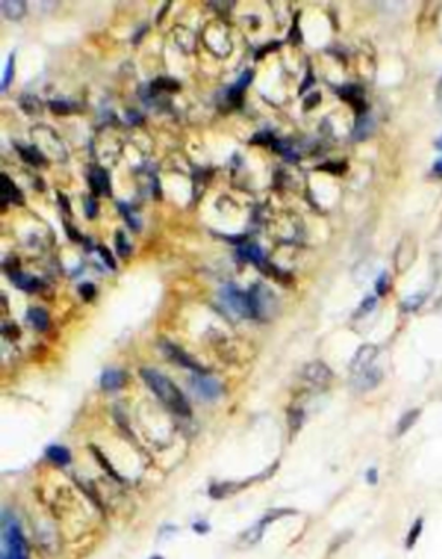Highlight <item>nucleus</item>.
Returning a JSON list of instances; mask_svg holds the SVG:
<instances>
[{
  "instance_id": "20",
  "label": "nucleus",
  "mask_w": 442,
  "mask_h": 559,
  "mask_svg": "<svg viewBox=\"0 0 442 559\" xmlns=\"http://www.w3.org/2000/svg\"><path fill=\"white\" fill-rule=\"evenodd\" d=\"M26 319H28V322H30L31 326H33L35 329H38V331H45L48 327V322H50L48 321L47 312L43 309H36V307L35 309L28 310V317Z\"/></svg>"
},
{
  "instance_id": "5",
  "label": "nucleus",
  "mask_w": 442,
  "mask_h": 559,
  "mask_svg": "<svg viewBox=\"0 0 442 559\" xmlns=\"http://www.w3.org/2000/svg\"><path fill=\"white\" fill-rule=\"evenodd\" d=\"M190 381H192V388L204 400H216L218 396L221 395L220 381L214 379L213 376H209L208 372H204V374H194V378Z\"/></svg>"
},
{
  "instance_id": "25",
  "label": "nucleus",
  "mask_w": 442,
  "mask_h": 559,
  "mask_svg": "<svg viewBox=\"0 0 442 559\" xmlns=\"http://www.w3.org/2000/svg\"><path fill=\"white\" fill-rule=\"evenodd\" d=\"M116 248H117V253H119V257H128V255L132 253V246H130L127 236H124L121 230L116 234Z\"/></svg>"
},
{
  "instance_id": "34",
  "label": "nucleus",
  "mask_w": 442,
  "mask_h": 559,
  "mask_svg": "<svg viewBox=\"0 0 442 559\" xmlns=\"http://www.w3.org/2000/svg\"><path fill=\"white\" fill-rule=\"evenodd\" d=\"M97 249H99V253H100V257H102V260L105 262V265L111 267V269H116V262H114V258H112L111 251L105 248V246H97Z\"/></svg>"
},
{
  "instance_id": "4",
  "label": "nucleus",
  "mask_w": 442,
  "mask_h": 559,
  "mask_svg": "<svg viewBox=\"0 0 442 559\" xmlns=\"http://www.w3.org/2000/svg\"><path fill=\"white\" fill-rule=\"evenodd\" d=\"M223 298H225L226 305L233 312H237L238 315H242V317H256V310H254L252 299H250L249 293H244V291L237 289L233 286H226L223 289Z\"/></svg>"
},
{
  "instance_id": "28",
  "label": "nucleus",
  "mask_w": 442,
  "mask_h": 559,
  "mask_svg": "<svg viewBox=\"0 0 442 559\" xmlns=\"http://www.w3.org/2000/svg\"><path fill=\"white\" fill-rule=\"evenodd\" d=\"M92 450H93V455H95V459H97V461H99V463H100V464H102V468L105 469V471H107V473H109V475H111L112 478H116V480H117V481H123V480H121V476H119V475H117V473L114 471V469H112V468H111V466H109V464H107V461H105V457L102 455V452H100V450H99V448H95V447H92Z\"/></svg>"
},
{
  "instance_id": "45",
  "label": "nucleus",
  "mask_w": 442,
  "mask_h": 559,
  "mask_svg": "<svg viewBox=\"0 0 442 559\" xmlns=\"http://www.w3.org/2000/svg\"><path fill=\"white\" fill-rule=\"evenodd\" d=\"M435 147H437V149H440V151H442V135L435 140Z\"/></svg>"
},
{
  "instance_id": "46",
  "label": "nucleus",
  "mask_w": 442,
  "mask_h": 559,
  "mask_svg": "<svg viewBox=\"0 0 442 559\" xmlns=\"http://www.w3.org/2000/svg\"><path fill=\"white\" fill-rule=\"evenodd\" d=\"M154 559H161V557H154Z\"/></svg>"
},
{
  "instance_id": "24",
  "label": "nucleus",
  "mask_w": 442,
  "mask_h": 559,
  "mask_svg": "<svg viewBox=\"0 0 442 559\" xmlns=\"http://www.w3.org/2000/svg\"><path fill=\"white\" fill-rule=\"evenodd\" d=\"M423 301H425V293H416V294H413V296H408L404 299L403 309L408 312H415L423 305Z\"/></svg>"
},
{
  "instance_id": "29",
  "label": "nucleus",
  "mask_w": 442,
  "mask_h": 559,
  "mask_svg": "<svg viewBox=\"0 0 442 559\" xmlns=\"http://www.w3.org/2000/svg\"><path fill=\"white\" fill-rule=\"evenodd\" d=\"M252 144H259V145H273L275 144V137L271 135L270 132H258L256 135L250 139Z\"/></svg>"
},
{
  "instance_id": "12",
  "label": "nucleus",
  "mask_w": 442,
  "mask_h": 559,
  "mask_svg": "<svg viewBox=\"0 0 442 559\" xmlns=\"http://www.w3.org/2000/svg\"><path fill=\"white\" fill-rule=\"evenodd\" d=\"M380 381H382V371H380L378 367H371V369L354 376V386L358 388L359 391H368V390H373Z\"/></svg>"
},
{
  "instance_id": "44",
  "label": "nucleus",
  "mask_w": 442,
  "mask_h": 559,
  "mask_svg": "<svg viewBox=\"0 0 442 559\" xmlns=\"http://www.w3.org/2000/svg\"><path fill=\"white\" fill-rule=\"evenodd\" d=\"M432 170H433V173H437V175H442V158H439V160L433 163Z\"/></svg>"
},
{
  "instance_id": "37",
  "label": "nucleus",
  "mask_w": 442,
  "mask_h": 559,
  "mask_svg": "<svg viewBox=\"0 0 442 559\" xmlns=\"http://www.w3.org/2000/svg\"><path fill=\"white\" fill-rule=\"evenodd\" d=\"M80 294H82L87 301H90V299L95 296V286L90 284V282H85V284L80 286Z\"/></svg>"
},
{
  "instance_id": "36",
  "label": "nucleus",
  "mask_w": 442,
  "mask_h": 559,
  "mask_svg": "<svg viewBox=\"0 0 442 559\" xmlns=\"http://www.w3.org/2000/svg\"><path fill=\"white\" fill-rule=\"evenodd\" d=\"M97 210H99V206H97L95 197H87V202H85V212H87V217L88 218H95L97 217Z\"/></svg>"
},
{
  "instance_id": "31",
  "label": "nucleus",
  "mask_w": 442,
  "mask_h": 559,
  "mask_svg": "<svg viewBox=\"0 0 442 559\" xmlns=\"http://www.w3.org/2000/svg\"><path fill=\"white\" fill-rule=\"evenodd\" d=\"M252 76H254V73H252V71H245V73H242L240 78L237 80V83H235L233 87L237 88V90L244 92L245 88L249 87V83L252 82Z\"/></svg>"
},
{
  "instance_id": "21",
  "label": "nucleus",
  "mask_w": 442,
  "mask_h": 559,
  "mask_svg": "<svg viewBox=\"0 0 442 559\" xmlns=\"http://www.w3.org/2000/svg\"><path fill=\"white\" fill-rule=\"evenodd\" d=\"M371 130H373V120L370 116H366V115L358 116V121H356V127H354V139L356 140L366 139L371 133Z\"/></svg>"
},
{
  "instance_id": "35",
  "label": "nucleus",
  "mask_w": 442,
  "mask_h": 559,
  "mask_svg": "<svg viewBox=\"0 0 442 559\" xmlns=\"http://www.w3.org/2000/svg\"><path fill=\"white\" fill-rule=\"evenodd\" d=\"M346 163H327V165H322L320 167V170H327V172L334 173V175H340L342 172H346Z\"/></svg>"
},
{
  "instance_id": "14",
  "label": "nucleus",
  "mask_w": 442,
  "mask_h": 559,
  "mask_svg": "<svg viewBox=\"0 0 442 559\" xmlns=\"http://www.w3.org/2000/svg\"><path fill=\"white\" fill-rule=\"evenodd\" d=\"M16 151L28 165H33V167H45L47 165L45 155L36 145H16Z\"/></svg>"
},
{
  "instance_id": "15",
  "label": "nucleus",
  "mask_w": 442,
  "mask_h": 559,
  "mask_svg": "<svg viewBox=\"0 0 442 559\" xmlns=\"http://www.w3.org/2000/svg\"><path fill=\"white\" fill-rule=\"evenodd\" d=\"M127 381V376L124 372L117 371V369H107L100 378V386L104 388L105 391H114L117 388H121Z\"/></svg>"
},
{
  "instance_id": "3",
  "label": "nucleus",
  "mask_w": 442,
  "mask_h": 559,
  "mask_svg": "<svg viewBox=\"0 0 442 559\" xmlns=\"http://www.w3.org/2000/svg\"><path fill=\"white\" fill-rule=\"evenodd\" d=\"M416 257H418V242H416L415 236H411V234H406V236H404L399 241V244H397V249H396V255H394L396 270L399 274L406 272L409 267L415 263Z\"/></svg>"
},
{
  "instance_id": "19",
  "label": "nucleus",
  "mask_w": 442,
  "mask_h": 559,
  "mask_svg": "<svg viewBox=\"0 0 442 559\" xmlns=\"http://www.w3.org/2000/svg\"><path fill=\"white\" fill-rule=\"evenodd\" d=\"M421 414L420 409H411V411L404 412L403 417L399 419V423H397V429H396V435L397 436H403L406 435V433L409 431V429L413 428V424L418 421V417Z\"/></svg>"
},
{
  "instance_id": "22",
  "label": "nucleus",
  "mask_w": 442,
  "mask_h": 559,
  "mask_svg": "<svg viewBox=\"0 0 442 559\" xmlns=\"http://www.w3.org/2000/svg\"><path fill=\"white\" fill-rule=\"evenodd\" d=\"M152 90H159V92H176L180 88V83L175 82L173 78H168V76H159L154 83H151Z\"/></svg>"
},
{
  "instance_id": "13",
  "label": "nucleus",
  "mask_w": 442,
  "mask_h": 559,
  "mask_svg": "<svg viewBox=\"0 0 442 559\" xmlns=\"http://www.w3.org/2000/svg\"><path fill=\"white\" fill-rule=\"evenodd\" d=\"M238 255H240L242 260L254 263V265H258L259 269H263V270L266 269L268 262H266V258H265V253H263L259 246L249 244V242H247V244H242L240 248H238Z\"/></svg>"
},
{
  "instance_id": "6",
  "label": "nucleus",
  "mask_w": 442,
  "mask_h": 559,
  "mask_svg": "<svg viewBox=\"0 0 442 559\" xmlns=\"http://www.w3.org/2000/svg\"><path fill=\"white\" fill-rule=\"evenodd\" d=\"M161 346H163V350H164L166 357L171 359L173 362L178 364V366L186 367V369L194 371V372H196V374H204V372H206V371L202 369V367L196 362V360H194L192 357H190V355H186L185 351L181 350V348H178L176 345H173V343H169V341H163V343H161Z\"/></svg>"
},
{
  "instance_id": "10",
  "label": "nucleus",
  "mask_w": 442,
  "mask_h": 559,
  "mask_svg": "<svg viewBox=\"0 0 442 559\" xmlns=\"http://www.w3.org/2000/svg\"><path fill=\"white\" fill-rule=\"evenodd\" d=\"M88 182H90L93 194H97V196H109L111 194V180H109V175L104 168H93L90 177H88Z\"/></svg>"
},
{
  "instance_id": "32",
  "label": "nucleus",
  "mask_w": 442,
  "mask_h": 559,
  "mask_svg": "<svg viewBox=\"0 0 442 559\" xmlns=\"http://www.w3.org/2000/svg\"><path fill=\"white\" fill-rule=\"evenodd\" d=\"M117 208H119V212L123 213V217L128 220L130 227H133V229H139V225H140V224H139V222H137V220H133V215H132V212H130V208H128L127 205H124V202H117Z\"/></svg>"
},
{
  "instance_id": "40",
  "label": "nucleus",
  "mask_w": 442,
  "mask_h": 559,
  "mask_svg": "<svg viewBox=\"0 0 442 559\" xmlns=\"http://www.w3.org/2000/svg\"><path fill=\"white\" fill-rule=\"evenodd\" d=\"M435 100H437V108L442 111V76H440L439 83H437V88H435Z\"/></svg>"
},
{
  "instance_id": "43",
  "label": "nucleus",
  "mask_w": 442,
  "mask_h": 559,
  "mask_svg": "<svg viewBox=\"0 0 442 559\" xmlns=\"http://www.w3.org/2000/svg\"><path fill=\"white\" fill-rule=\"evenodd\" d=\"M289 38L292 40V42H295V43L301 40V33H299V30H297V23L294 24V30H292L290 33H289Z\"/></svg>"
},
{
  "instance_id": "18",
  "label": "nucleus",
  "mask_w": 442,
  "mask_h": 559,
  "mask_svg": "<svg viewBox=\"0 0 442 559\" xmlns=\"http://www.w3.org/2000/svg\"><path fill=\"white\" fill-rule=\"evenodd\" d=\"M0 7H2L4 16L12 19V21L21 19L24 16V12H26V4L19 2V0H14V2H7V0H4V2L0 4Z\"/></svg>"
},
{
  "instance_id": "8",
  "label": "nucleus",
  "mask_w": 442,
  "mask_h": 559,
  "mask_svg": "<svg viewBox=\"0 0 442 559\" xmlns=\"http://www.w3.org/2000/svg\"><path fill=\"white\" fill-rule=\"evenodd\" d=\"M302 376L304 379H307L311 384H316V386H323V384H327L332 379V372L323 362L307 364L302 371Z\"/></svg>"
},
{
  "instance_id": "11",
  "label": "nucleus",
  "mask_w": 442,
  "mask_h": 559,
  "mask_svg": "<svg viewBox=\"0 0 442 559\" xmlns=\"http://www.w3.org/2000/svg\"><path fill=\"white\" fill-rule=\"evenodd\" d=\"M0 182H2V202L4 206L9 205V202H12V205H23L24 197L21 194V190L18 189V185L12 182L9 177L6 175V173H2L0 175Z\"/></svg>"
},
{
  "instance_id": "9",
  "label": "nucleus",
  "mask_w": 442,
  "mask_h": 559,
  "mask_svg": "<svg viewBox=\"0 0 442 559\" xmlns=\"http://www.w3.org/2000/svg\"><path fill=\"white\" fill-rule=\"evenodd\" d=\"M339 94L344 100H347V103L354 108V111L358 113L359 116L364 115V111H366V103H364L363 90H361L359 87H356V85H347V87L340 88Z\"/></svg>"
},
{
  "instance_id": "27",
  "label": "nucleus",
  "mask_w": 442,
  "mask_h": 559,
  "mask_svg": "<svg viewBox=\"0 0 442 559\" xmlns=\"http://www.w3.org/2000/svg\"><path fill=\"white\" fill-rule=\"evenodd\" d=\"M48 106H50V111L55 113V115H70V113L75 111V108L70 103H64V100H52V103H48Z\"/></svg>"
},
{
  "instance_id": "1",
  "label": "nucleus",
  "mask_w": 442,
  "mask_h": 559,
  "mask_svg": "<svg viewBox=\"0 0 442 559\" xmlns=\"http://www.w3.org/2000/svg\"><path fill=\"white\" fill-rule=\"evenodd\" d=\"M140 374H142V378H144L145 384H147V386L156 393L157 398H159L166 407L171 409L175 414L190 416L188 402H186L183 393L178 390L171 379L166 378L164 374L157 372L156 369H149V367L142 369Z\"/></svg>"
},
{
  "instance_id": "42",
  "label": "nucleus",
  "mask_w": 442,
  "mask_h": 559,
  "mask_svg": "<svg viewBox=\"0 0 442 559\" xmlns=\"http://www.w3.org/2000/svg\"><path fill=\"white\" fill-rule=\"evenodd\" d=\"M66 230H68V236H70V237L73 239V241H83V237H82V236H80V234H78V232H76V230H75V229H73V227H70V225H66Z\"/></svg>"
},
{
  "instance_id": "33",
  "label": "nucleus",
  "mask_w": 442,
  "mask_h": 559,
  "mask_svg": "<svg viewBox=\"0 0 442 559\" xmlns=\"http://www.w3.org/2000/svg\"><path fill=\"white\" fill-rule=\"evenodd\" d=\"M387 291H389V275L384 272L378 279H376V293H378L380 296H384V294H387Z\"/></svg>"
},
{
  "instance_id": "17",
  "label": "nucleus",
  "mask_w": 442,
  "mask_h": 559,
  "mask_svg": "<svg viewBox=\"0 0 442 559\" xmlns=\"http://www.w3.org/2000/svg\"><path fill=\"white\" fill-rule=\"evenodd\" d=\"M47 457L57 466H68L71 463V453L66 447L62 445H50L45 450Z\"/></svg>"
},
{
  "instance_id": "16",
  "label": "nucleus",
  "mask_w": 442,
  "mask_h": 559,
  "mask_svg": "<svg viewBox=\"0 0 442 559\" xmlns=\"http://www.w3.org/2000/svg\"><path fill=\"white\" fill-rule=\"evenodd\" d=\"M9 277H11V281L19 287V289L28 291V293H33V291L40 289V287L43 286L42 282L38 281V279L33 277V275H26V274L19 272V270H16V272L9 274Z\"/></svg>"
},
{
  "instance_id": "7",
  "label": "nucleus",
  "mask_w": 442,
  "mask_h": 559,
  "mask_svg": "<svg viewBox=\"0 0 442 559\" xmlns=\"http://www.w3.org/2000/svg\"><path fill=\"white\" fill-rule=\"evenodd\" d=\"M376 353H378V348H376L375 345H363L359 348L358 351H356L354 359H352L351 362V372L354 376L361 374V372L371 369V364L373 360L376 359Z\"/></svg>"
},
{
  "instance_id": "39",
  "label": "nucleus",
  "mask_w": 442,
  "mask_h": 559,
  "mask_svg": "<svg viewBox=\"0 0 442 559\" xmlns=\"http://www.w3.org/2000/svg\"><path fill=\"white\" fill-rule=\"evenodd\" d=\"M320 100H322V95H320V94H313L311 97H307V99L304 100V104H306V108H307V109H311V108L318 106Z\"/></svg>"
},
{
  "instance_id": "41",
  "label": "nucleus",
  "mask_w": 442,
  "mask_h": 559,
  "mask_svg": "<svg viewBox=\"0 0 442 559\" xmlns=\"http://www.w3.org/2000/svg\"><path fill=\"white\" fill-rule=\"evenodd\" d=\"M366 480H368V483H376V480H378V473H376V469H368V473H366Z\"/></svg>"
},
{
  "instance_id": "38",
  "label": "nucleus",
  "mask_w": 442,
  "mask_h": 559,
  "mask_svg": "<svg viewBox=\"0 0 442 559\" xmlns=\"http://www.w3.org/2000/svg\"><path fill=\"white\" fill-rule=\"evenodd\" d=\"M2 334L6 336V338L14 339V338H19V329H18V326H16V324H4Z\"/></svg>"
},
{
  "instance_id": "2",
  "label": "nucleus",
  "mask_w": 442,
  "mask_h": 559,
  "mask_svg": "<svg viewBox=\"0 0 442 559\" xmlns=\"http://www.w3.org/2000/svg\"><path fill=\"white\" fill-rule=\"evenodd\" d=\"M0 559H28V547L21 526L9 513L2 514V554H0Z\"/></svg>"
},
{
  "instance_id": "23",
  "label": "nucleus",
  "mask_w": 442,
  "mask_h": 559,
  "mask_svg": "<svg viewBox=\"0 0 442 559\" xmlns=\"http://www.w3.org/2000/svg\"><path fill=\"white\" fill-rule=\"evenodd\" d=\"M421 532H423V518H418V520L415 521V525L411 526V530H409L408 533V538H406V549H413L416 544V540L420 538Z\"/></svg>"
},
{
  "instance_id": "26",
  "label": "nucleus",
  "mask_w": 442,
  "mask_h": 559,
  "mask_svg": "<svg viewBox=\"0 0 442 559\" xmlns=\"http://www.w3.org/2000/svg\"><path fill=\"white\" fill-rule=\"evenodd\" d=\"M375 305H376V298L375 296H366V298L363 299V301H361L359 309L356 310L354 317L356 319H358V317H364V315L370 314V312L375 309Z\"/></svg>"
},
{
  "instance_id": "30",
  "label": "nucleus",
  "mask_w": 442,
  "mask_h": 559,
  "mask_svg": "<svg viewBox=\"0 0 442 559\" xmlns=\"http://www.w3.org/2000/svg\"><path fill=\"white\" fill-rule=\"evenodd\" d=\"M12 75H14V54L9 56V59H7V64H6V71H4V80H2V88H4V90H6L7 85L11 83Z\"/></svg>"
}]
</instances>
